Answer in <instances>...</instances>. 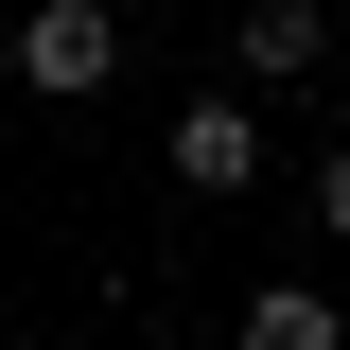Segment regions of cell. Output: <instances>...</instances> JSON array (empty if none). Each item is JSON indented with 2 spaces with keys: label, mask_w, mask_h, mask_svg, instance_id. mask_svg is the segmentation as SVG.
<instances>
[{
  "label": "cell",
  "mask_w": 350,
  "mask_h": 350,
  "mask_svg": "<svg viewBox=\"0 0 350 350\" xmlns=\"http://www.w3.org/2000/svg\"><path fill=\"white\" fill-rule=\"evenodd\" d=\"M18 88H36V105L123 88V0H36V18H18Z\"/></svg>",
  "instance_id": "6da1fadb"
},
{
  "label": "cell",
  "mask_w": 350,
  "mask_h": 350,
  "mask_svg": "<svg viewBox=\"0 0 350 350\" xmlns=\"http://www.w3.org/2000/svg\"><path fill=\"white\" fill-rule=\"evenodd\" d=\"M228 350H350V315L315 298V280H262V298H245V333H228Z\"/></svg>",
  "instance_id": "277c9868"
},
{
  "label": "cell",
  "mask_w": 350,
  "mask_h": 350,
  "mask_svg": "<svg viewBox=\"0 0 350 350\" xmlns=\"http://www.w3.org/2000/svg\"><path fill=\"white\" fill-rule=\"evenodd\" d=\"M245 175H262L245 88H193V105H175V193H245Z\"/></svg>",
  "instance_id": "7a4b0ae2"
},
{
  "label": "cell",
  "mask_w": 350,
  "mask_h": 350,
  "mask_svg": "<svg viewBox=\"0 0 350 350\" xmlns=\"http://www.w3.org/2000/svg\"><path fill=\"white\" fill-rule=\"evenodd\" d=\"M315 53H333L315 0H245V18H228V70H245V88H315Z\"/></svg>",
  "instance_id": "3957f363"
},
{
  "label": "cell",
  "mask_w": 350,
  "mask_h": 350,
  "mask_svg": "<svg viewBox=\"0 0 350 350\" xmlns=\"http://www.w3.org/2000/svg\"><path fill=\"white\" fill-rule=\"evenodd\" d=\"M315 228H333V245H350V140H333V158H315Z\"/></svg>",
  "instance_id": "5b68a950"
}]
</instances>
